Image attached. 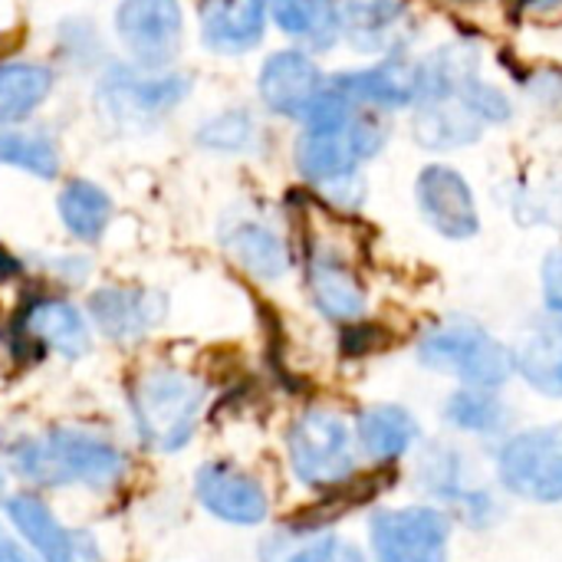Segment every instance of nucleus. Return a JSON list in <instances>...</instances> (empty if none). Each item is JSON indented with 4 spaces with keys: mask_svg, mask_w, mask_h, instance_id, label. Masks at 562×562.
I'll return each mask as SVG.
<instances>
[{
    "mask_svg": "<svg viewBox=\"0 0 562 562\" xmlns=\"http://www.w3.org/2000/svg\"><path fill=\"white\" fill-rule=\"evenodd\" d=\"M3 468L30 491H92L105 494L125 484L128 454L105 431L82 425H53L16 435L3 445Z\"/></svg>",
    "mask_w": 562,
    "mask_h": 562,
    "instance_id": "nucleus-1",
    "label": "nucleus"
},
{
    "mask_svg": "<svg viewBox=\"0 0 562 562\" xmlns=\"http://www.w3.org/2000/svg\"><path fill=\"white\" fill-rule=\"evenodd\" d=\"M385 122L375 112L352 105L329 82L303 122V132L293 145V161L296 171L319 188L326 181L359 175V168L372 161L385 148Z\"/></svg>",
    "mask_w": 562,
    "mask_h": 562,
    "instance_id": "nucleus-2",
    "label": "nucleus"
},
{
    "mask_svg": "<svg viewBox=\"0 0 562 562\" xmlns=\"http://www.w3.org/2000/svg\"><path fill=\"white\" fill-rule=\"evenodd\" d=\"M207 382L178 366H151L128 382V422L142 448L151 454L184 451L207 408Z\"/></svg>",
    "mask_w": 562,
    "mask_h": 562,
    "instance_id": "nucleus-3",
    "label": "nucleus"
},
{
    "mask_svg": "<svg viewBox=\"0 0 562 562\" xmlns=\"http://www.w3.org/2000/svg\"><path fill=\"white\" fill-rule=\"evenodd\" d=\"M415 356L425 369L451 375L471 389H504L514 379V352L491 329L468 316H451L422 333Z\"/></svg>",
    "mask_w": 562,
    "mask_h": 562,
    "instance_id": "nucleus-4",
    "label": "nucleus"
},
{
    "mask_svg": "<svg viewBox=\"0 0 562 562\" xmlns=\"http://www.w3.org/2000/svg\"><path fill=\"white\" fill-rule=\"evenodd\" d=\"M283 448L293 481L313 494H329L362 471L352 425L336 408H303L290 422Z\"/></svg>",
    "mask_w": 562,
    "mask_h": 562,
    "instance_id": "nucleus-5",
    "label": "nucleus"
},
{
    "mask_svg": "<svg viewBox=\"0 0 562 562\" xmlns=\"http://www.w3.org/2000/svg\"><path fill=\"white\" fill-rule=\"evenodd\" d=\"M191 95V76L171 69L109 66L95 86L99 112L122 128H145L171 115Z\"/></svg>",
    "mask_w": 562,
    "mask_h": 562,
    "instance_id": "nucleus-6",
    "label": "nucleus"
},
{
    "mask_svg": "<svg viewBox=\"0 0 562 562\" xmlns=\"http://www.w3.org/2000/svg\"><path fill=\"white\" fill-rule=\"evenodd\" d=\"M454 520L445 507H382L369 517L372 562H448Z\"/></svg>",
    "mask_w": 562,
    "mask_h": 562,
    "instance_id": "nucleus-7",
    "label": "nucleus"
},
{
    "mask_svg": "<svg viewBox=\"0 0 562 562\" xmlns=\"http://www.w3.org/2000/svg\"><path fill=\"white\" fill-rule=\"evenodd\" d=\"M497 481L507 494L530 504H562V422L537 425L504 438Z\"/></svg>",
    "mask_w": 562,
    "mask_h": 562,
    "instance_id": "nucleus-8",
    "label": "nucleus"
},
{
    "mask_svg": "<svg viewBox=\"0 0 562 562\" xmlns=\"http://www.w3.org/2000/svg\"><path fill=\"white\" fill-rule=\"evenodd\" d=\"M3 520L40 562H105L92 530L63 524L56 510L30 487L3 497Z\"/></svg>",
    "mask_w": 562,
    "mask_h": 562,
    "instance_id": "nucleus-9",
    "label": "nucleus"
},
{
    "mask_svg": "<svg viewBox=\"0 0 562 562\" xmlns=\"http://www.w3.org/2000/svg\"><path fill=\"white\" fill-rule=\"evenodd\" d=\"M191 491H194L198 507L227 527H240V530L263 527L273 514V501H270L267 484L227 458L204 461L194 471Z\"/></svg>",
    "mask_w": 562,
    "mask_h": 562,
    "instance_id": "nucleus-10",
    "label": "nucleus"
},
{
    "mask_svg": "<svg viewBox=\"0 0 562 562\" xmlns=\"http://www.w3.org/2000/svg\"><path fill=\"white\" fill-rule=\"evenodd\" d=\"M115 36L142 69H171L184 46L181 0H119Z\"/></svg>",
    "mask_w": 562,
    "mask_h": 562,
    "instance_id": "nucleus-11",
    "label": "nucleus"
},
{
    "mask_svg": "<svg viewBox=\"0 0 562 562\" xmlns=\"http://www.w3.org/2000/svg\"><path fill=\"white\" fill-rule=\"evenodd\" d=\"M329 79L306 49H277L257 72V95L267 112L293 122H306Z\"/></svg>",
    "mask_w": 562,
    "mask_h": 562,
    "instance_id": "nucleus-12",
    "label": "nucleus"
},
{
    "mask_svg": "<svg viewBox=\"0 0 562 562\" xmlns=\"http://www.w3.org/2000/svg\"><path fill=\"white\" fill-rule=\"evenodd\" d=\"M415 201L425 224L445 240H471L481 234V211L471 181L451 165H425L415 181Z\"/></svg>",
    "mask_w": 562,
    "mask_h": 562,
    "instance_id": "nucleus-13",
    "label": "nucleus"
},
{
    "mask_svg": "<svg viewBox=\"0 0 562 562\" xmlns=\"http://www.w3.org/2000/svg\"><path fill=\"white\" fill-rule=\"evenodd\" d=\"M16 333L36 352L59 356L66 362L86 359L92 349L89 316L63 296H36L23 306Z\"/></svg>",
    "mask_w": 562,
    "mask_h": 562,
    "instance_id": "nucleus-14",
    "label": "nucleus"
},
{
    "mask_svg": "<svg viewBox=\"0 0 562 562\" xmlns=\"http://www.w3.org/2000/svg\"><path fill=\"white\" fill-rule=\"evenodd\" d=\"M165 296L145 286H99L86 303V316L99 336L128 346L145 339L165 319Z\"/></svg>",
    "mask_w": 562,
    "mask_h": 562,
    "instance_id": "nucleus-15",
    "label": "nucleus"
},
{
    "mask_svg": "<svg viewBox=\"0 0 562 562\" xmlns=\"http://www.w3.org/2000/svg\"><path fill=\"white\" fill-rule=\"evenodd\" d=\"M306 293L319 316L329 323L349 326L366 319L369 310V290L356 267L333 247H313L306 257Z\"/></svg>",
    "mask_w": 562,
    "mask_h": 562,
    "instance_id": "nucleus-16",
    "label": "nucleus"
},
{
    "mask_svg": "<svg viewBox=\"0 0 562 562\" xmlns=\"http://www.w3.org/2000/svg\"><path fill=\"white\" fill-rule=\"evenodd\" d=\"M352 105L369 112H398L415 105V63L405 53H389L372 66L346 69L329 79Z\"/></svg>",
    "mask_w": 562,
    "mask_h": 562,
    "instance_id": "nucleus-17",
    "label": "nucleus"
},
{
    "mask_svg": "<svg viewBox=\"0 0 562 562\" xmlns=\"http://www.w3.org/2000/svg\"><path fill=\"white\" fill-rule=\"evenodd\" d=\"M270 20V0H201V43L217 56H240L260 46Z\"/></svg>",
    "mask_w": 562,
    "mask_h": 562,
    "instance_id": "nucleus-18",
    "label": "nucleus"
},
{
    "mask_svg": "<svg viewBox=\"0 0 562 562\" xmlns=\"http://www.w3.org/2000/svg\"><path fill=\"white\" fill-rule=\"evenodd\" d=\"M352 435H356V448L362 458H369L372 464L398 468L418 448L422 425H418L415 412H408L405 405L382 402V405H369L356 415Z\"/></svg>",
    "mask_w": 562,
    "mask_h": 562,
    "instance_id": "nucleus-19",
    "label": "nucleus"
},
{
    "mask_svg": "<svg viewBox=\"0 0 562 562\" xmlns=\"http://www.w3.org/2000/svg\"><path fill=\"white\" fill-rule=\"evenodd\" d=\"M342 40L369 56L402 53L408 36L405 0H339Z\"/></svg>",
    "mask_w": 562,
    "mask_h": 562,
    "instance_id": "nucleus-20",
    "label": "nucleus"
},
{
    "mask_svg": "<svg viewBox=\"0 0 562 562\" xmlns=\"http://www.w3.org/2000/svg\"><path fill=\"white\" fill-rule=\"evenodd\" d=\"M514 375L527 382L543 398L562 402V316L550 313L527 326L520 339L510 346Z\"/></svg>",
    "mask_w": 562,
    "mask_h": 562,
    "instance_id": "nucleus-21",
    "label": "nucleus"
},
{
    "mask_svg": "<svg viewBox=\"0 0 562 562\" xmlns=\"http://www.w3.org/2000/svg\"><path fill=\"white\" fill-rule=\"evenodd\" d=\"M224 250L227 257L254 280L277 283L290 273V247L286 240L257 217H237L231 227H224Z\"/></svg>",
    "mask_w": 562,
    "mask_h": 562,
    "instance_id": "nucleus-22",
    "label": "nucleus"
},
{
    "mask_svg": "<svg viewBox=\"0 0 562 562\" xmlns=\"http://www.w3.org/2000/svg\"><path fill=\"white\" fill-rule=\"evenodd\" d=\"M484 122L468 109L461 95L422 99L412 112V135L428 151H458L484 135Z\"/></svg>",
    "mask_w": 562,
    "mask_h": 562,
    "instance_id": "nucleus-23",
    "label": "nucleus"
},
{
    "mask_svg": "<svg viewBox=\"0 0 562 562\" xmlns=\"http://www.w3.org/2000/svg\"><path fill=\"white\" fill-rule=\"evenodd\" d=\"M270 16L306 53H326L342 40L339 0H270Z\"/></svg>",
    "mask_w": 562,
    "mask_h": 562,
    "instance_id": "nucleus-24",
    "label": "nucleus"
},
{
    "mask_svg": "<svg viewBox=\"0 0 562 562\" xmlns=\"http://www.w3.org/2000/svg\"><path fill=\"white\" fill-rule=\"evenodd\" d=\"M260 562H372V557L333 530L283 527L260 543Z\"/></svg>",
    "mask_w": 562,
    "mask_h": 562,
    "instance_id": "nucleus-25",
    "label": "nucleus"
},
{
    "mask_svg": "<svg viewBox=\"0 0 562 562\" xmlns=\"http://www.w3.org/2000/svg\"><path fill=\"white\" fill-rule=\"evenodd\" d=\"M56 72L36 59H0V125L30 119L53 92Z\"/></svg>",
    "mask_w": 562,
    "mask_h": 562,
    "instance_id": "nucleus-26",
    "label": "nucleus"
},
{
    "mask_svg": "<svg viewBox=\"0 0 562 562\" xmlns=\"http://www.w3.org/2000/svg\"><path fill=\"white\" fill-rule=\"evenodd\" d=\"M441 415L448 428L461 435H474V438H501L510 431V422H514L507 402L494 389H471V385L454 389Z\"/></svg>",
    "mask_w": 562,
    "mask_h": 562,
    "instance_id": "nucleus-27",
    "label": "nucleus"
},
{
    "mask_svg": "<svg viewBox=\"0 0 562 562\" xmlns=\"http://www.w3.org/2000/svg\"><path fill=\"white\" fill-rule=\"evenodd\" d=\"M56 211L63 227L82 244H95L112 224V198L89 178H72L69 184H63Z\"/></svg>",
    "mask_w": 562,
    "mask_h": 562,
    "instance_id": "nucleus-28",
    "label": "nucleus"
},
{
    "mask_svg": "<svg viewBox=\"0 0 562 562\" xmlns=\"http://www.w3.org/2000/svg\"><path fill=\"white\" fill-rule=\"evenodd\" d=\"M0 165L26 171L40 181H53L59 178L63 158H59V145L46 132L0 125Z\"/></svg>",
    "mask_w": 562,
    "mask_h": 562,
    "instance_id": "nucleus-29",
    "label": "nucleus"
},
{
    "mask_svg": "<svg viewBox=\"0 0 562 562\" xmlns=\"http://www.w3.org/2000/svg\"><path fill=\"white\" fill-rule=\"evenodd\" d=\"M418 487L438 501V504H454L471 484H468V464H464V454L448 445V441H438V445H428L422 454H418Z\"/></svg>",
    "mask_w": 562,
    "mask_h": 562,
    "instance_id": "nucleus-30",
    "label": "nucleus"
},
{
    "mask_svg": "<svg viewBox=\"0 0 562 562\" xmlns=\"http://www.w3.org/2000/svg\"><path fill=\"white\" fill-rule=\"evenodd\" d=\"M510 214L527 227H560L562 231V175L550 171L530 184H517L510 198Z\"/></svg>",
    "mask_w": 562,
    "mask_h": 562,
    "instance_id": "nucleus-31",
    "label": "nucleus"
},
{
    "mask_svg": "<svg viewBox=\"0 0 562 562\" xmlns=\"http://www.w3.org/2000/svg\"><path fill=\"white\" fill-rule=\"evenodd\" d=\"M257 138V125L250 119V112L244 109H227L217 112L214 119H207L198 128V142L211 151H227V155H240L254 145Z\"/></svg>",
    "mask_w": 562,
    "mask_h": 562,
    "instance_id": "nucleus-32",
    "label": "nucleus"
},
{
    "mask_svg": "<svg viewBox=\"0 0 562 562\" xmlns=\"http://www.w3.org/2000/svg\"><path fill=\"white\" fill-rule=\"evenodd\" d=\"M461 99L468 102V109L484 122V125H501L514 115V99L497 86V82H487L484 76L471 79L464 89H461Z\"/></svg>",
    "mask_w": 562,
    "mask_h": 562,
    "instance_id": "nucleus-33",
    "label": "nucleus"
},
{
    "mask_svg": "<svg viewBox=\"0 0 562 562\" xmlns=\"http://www.w3.org/2000/svg\"><path fill=\"white\" fill-rule=\"evenodd\" d=\"M454 510H458V517L468 524V527H474V530H491L497 520H501V504H497V497H494V491H487V487H468L454 504H451Z\"/></svg>",
    "mask_w": 562,
    "mask_h": 562,
    "instance_id": "nucleus-34",
    "label": "nucleus"
},
{
    "mask_svg": "<svg viewBox=\"0 0 562 562\" xmlns=\"http://www.w3.org/2000/svg\"><path fill=\"white\" fill-rule=\"evenodd\" d=\"M540 290H543V303L550 313L562 316V244L550 247L540 267Z\"/></svg>",
    "mask_w": 562,
    "mask_h": 562,
    "instance_id": "nucleus-35",
    "label": "nucleus"
},
{
    "mask_svg": "<svg viewBox=\"0 0 562 562\" xmlns=\"http://www.w3.org/2000/svg\"><path fill=\"white\" fill-rule=\"evenodd\" d=\"M385 342H382V333L379 326H369V323H349L342 326V356L349 359H366L372 352H379Z\"/></svg>",
    "mask_w": 562,
    "mask_h": 562,
    "instance_id": "nucleus-36",
    "label": "nucleus"
},
{
    "mask_svg": "<svg viewBox=\"0 0 562 562\" xmlns=\"http://www.w3.org/2000/svg\"><path fill=\"white\" fill-rule=\"evenodd\" d=\"M0 562H40L36 553L13 533L0 524Z\"/></svg>",
    "mask_w": 562,
    "mask_h": 562,
    "instance_id": "nucleus-37",
    "label": "nucleus"
},
{
    "mask_svg": "<svg viewBox=\"0 0 562 562\" xmlns=\"http://www.w3.org/2000/svg\"><path fill=\"white\" fill-rule=\"evenodd\" d=\"M13 273H16V263H13V257L0 247V283H3V280H10Z\"/></svg>",
    "mask_w": 562,
    "mask_h": 562,
    "instance_id": "nucleus-38",
    "label": "nucleus"
},
{
    "mask_svg": "<svg viewBox=\"0 0 562 562\" xmlns=\"http://www.w3.org/2000/svg\"><path fill=\"white\" fill-rule=\"evenodd\" d=\"M7 497V468H3V461H0V501Z\"/></svg>",
    "mask_w": 562,
    "mask_h": 562,
    "instance_id": "nucleus-39",
    "label": "nucleus"
}]
</instances>
